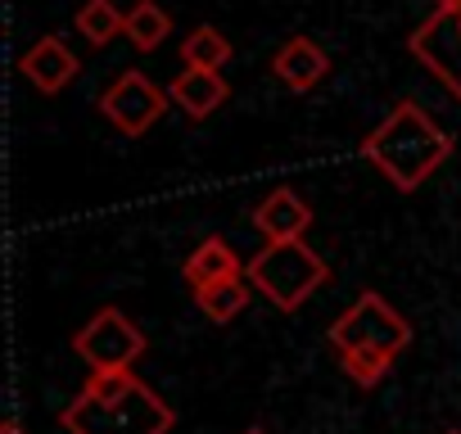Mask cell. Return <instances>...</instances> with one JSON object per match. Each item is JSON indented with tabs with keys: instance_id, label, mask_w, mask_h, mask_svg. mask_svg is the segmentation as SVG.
<instances>
[{
	"instance_id": "cell-11",
	"label": "cell",
	"mask_w": 461,
	"mask_h": 434,
	"mask_svg": "<svg viewBox=\"0 0 461 434\" xmlns=\"http://www.w3.org/2000/svg\"><path fill=\"white\" fill-rule=\"evenodd\" d=\"M226 95H230L226 77H221V73H203V68H185V73H176L172 86H167V100H172L185 118H194V122H203L208 113H217V109L226 104Z\"/></svg>"
},
{
	"instance_id": "cell-3",
	"label": "cell",
	"mask_w": 461,
	"mask_h": 434,
	"mask_svg": "<svg viewBox=\"0 0 461 434\" xmlns=\"http://www.w3.org/2000/svg\"><path fill=\"white\" fill-rule=\"evenodd\" d=\"M245 281L254 290H263L281 312H299L326 281H330V263L308 245V240H285V245H263L249 267Z\"/></svg>"
},
{
	"instance_id": "cell-4",
	"label": "cell",
	"mask_w": 461,
	"mask_h": 434,
	"mask_svg": "<svg viewBox=\"0 0 461 434\" xmlns=\"http://www.w3.org/2000/svg\"><path fill=\"white\" fill-rule=\"evenodd\" d=\"M330 344H335L339 353H362V348H366V353H389V357H398V353L411 344V326H407V317H402L398 308H389L384 294L362 290V299H357L348 312L335 317Z\"/></svg>"
},
{
	"instance_id": "cell-20",
	"label": "cell",
	"mask_w": 461,
	"mask_h": 434,
	"mask_svg": "<svg viewBox=\"0 0 461 434\" xmlns=\"http://www.w3.org/2000/svg\"><path fill=\"white\" fill-rule=\"evenodd\" d=\"M245 434H267V429H245Z\"/></svg>"
},
{
	"instance_id": "cell-10",
	"label": "cell",
	"mask_w": 461,
	"mask_h": 434,
	"mask_svg": "<svg viewBox=\"0 0 461 434\" xmlns=\"http://www.w3.org/2000/svg\"><path fill=\"white\" fill-rule=\"evenodd\" d=\"M272 73H276V82L281 86H290V91H312L317 82H326V73H330V55L312 41V37H290L276 55H272Z\"/></svg>"
},
{
	"instance_id": "cell-19",
	"label": "cell",
	"mask_w": 461,
	"mask_h": 434,
	"mask_svg": "<svg viewBox=\"0 0 461 434\" xmlns=\"http://www.w3.org/2000/svg\"><path fill=\"white\" fill-rule=\"evenodd\" d=\"M434 10H443V14H452V10H461V0H434Z\"/></svg>"
},
{
	"instance_id": "cell-14",
	"label": "cell",
	"mask_w": 461,
	"mask_h": 434,
	"mask_svg": "<svg viewBox=\"0 0 461 434\" xmlns=\"http://www.w3.org/2000/svg\"><path fill=\"white\" fill-rule=\"evenodd\" d=\"M167 28H172V19H167V10L158 5V0H136V5L127 10V41L136 46V50H158L163 46V37H167Z\"/></svg>"
},
{
	"instance_id": "cell-16",
	"label": "cell",
	"mask_w": 461,
	"mask_h": 434,
	"mask_svg": "<svg viewBox=\"0 0 461 434\" xmlns=\"http://www.w3.org/2000/svg\"><path fill=\"white\" fill-rule=\"evenodd\" d=\"M194 303H199V312H203L208 321L226 326V321H236V317L245 312V303H249V281L240 276V281H221V285L194 290Z\"/></svg>"
},
{
	"instance_id": "cell-1",
	"label": "cell",
	"mask_w": 461,
	"mask_h": 434,
	"mask_svg": "<svg viewBox=\"0 0 461 434\" xmlns=\"http://www.w3.org/2000/svg\"><path fill=\"white\" fill-rule=\"evenodd\" d=\"M447 154L452 136L416 100H398L362 140V158L402 194H411L434 167H443Z\"/></svg>"
},
{
	"instance_id": "cell-8",
	"label": "cell",
	"mask_w": 461,
	"mask_h": 434,
	"mask_svg": "<svg viewBox=\"0 0 461 434\" xmlns=\"http://www.w3.org/2000/svg\"><path fill=\"white\" fill-rule=\"evenodd\" d=\"M19 73H23L41 95H59V91L82 73V64H77V55H73L59 37H41V41H32V46L23 50Z\"/></svg>"
},
{
	"instance_id": "cell-13",
	"label": "cell",
	"mask_w": 461,
	"mask_h": 434,
	"mask_svg": "<svg viewBox=\"0 0 461 434\" xmlns=\"http://www.w3.org/2000/svg\"><path fill=\"white\" fill-rule=\"evenodd\" d=\"M226 59H230V37H226V32H217L212 23H199V28L185 32V41H181V64H185V68L221 73Z\"/></svg>"
},
{
	"instance_id": "cell-2",
	"label": "cell",
	"mask_w": 461,
	"mask_h": 434,
	"mask_svg": "<svg viewBox=\"0 0 461 434\" xmlns=\"http://www.w3.org/2000/svg\"><path fill=\"white\" fill-rule=\"evenodd\" d=\"M176 411L140 375H91L59 411L68 434H167Z\"/></svg>"
},
{
	"instance_id": "cell-5",
	"label": "cell",
	"mask_w": 461,
	"mask_h": 434,
	"mask_svg": "<svg viewBox=\"0 0 461 434\" xmlns=\"http://www.w3.org/2000/svg\"><path fill=\"white\" fill-rule=\"evenodd\" d=\"M73 353L91 366V375H127L145 353V330L122 308H100L73 335Z\"/></svg>"
},
{
	"instance_id": "cell-15",
	"label": "cell",
	"mask_w": 461,
	"mask_h": 434,
	"mask_svg": "<svg viewBox=\"0 0 461 434\" xmlns=\"http://www.w3.org/2000/svg\"><path fill=\"white\" fill-rule=\"evenodd\" d=\"M77 32L91 41V46H109L113 37L127 32V10H118L113 0H86V5L77 10Z\"/></svg>"
},
{
	"instance_id": "cell-21",
	"label": "cell",
	"mask_w": 461,
	"mask_h": 434,
	"mask_svg": "<svg viewBox=\"0 0 461 434\" xmlns=\"http://www.w3.org/2000/svg\"><path fill=\"white\" fill-rule=\"evenodd\" d=\"M447 434H461V429H447Z\"/></svg>"
},
{
	"instance_id": "cell-17",
	"label": "cell",
	"mask_w": 461,
	"mask_h": 434,
	"mask_svg": "<svg viewBox=\"0 0 461 434\" xmlns=\"http://www.w3.org/2000/svg\"><path fill=\"white\" fill-rule=\"evenodd\" d=\"M344 357V371H348V380H357L362 389H371V384H380L384 375H389V366H393V357L389 353H339Z\"/></svg>"
},
{
	"instance_id": "cell-6",
	"label": "cell",
	"mask_w": 461,
	"mask_h": 434,
	"mask_svg": "<svg viewBox=\"0 0 461 434\" xmlns=\"http://www.w3.org/2000/svg\"><path fill=\"white\" fill-rule=\"evenodd\" d=\"M167 91L163 86H154L145 73H122L104 95H100V109H104V118L122 131V136H145L163 113H167Z\"/></svg>"
},
{
	"instance_id": "cell-12",
	"label": "cell",
	"mask_w": 461,
	"mask_h": 434,
	"mask_svg": "<svg viewBox=\"0 0 461 434\" xmlns=\"http://www.w3.org/2000/svg\"><path fill=\"white\" fill-rule=\"evenodd\" d=\"M245 276V263L236 258V249H230L226 240L208 236L199 240V249L185 258V281L194 290H208V285H221V281H240Z\"/></svg>"
},
{
	"instance_id": "cell-9",
	"label": "cell",
	"mask_w": 461,
	"mask_h": 434,
	"mask_svg": "<svg viewBox=\"0 0 461 434\" xmlns=\"http://www.w3.org/2000/svg\"><path fill=\"white\" fill-rule=\"evenodd\" d=\"M254 227L263 231L267 245H285V240H303L312 227V208L294 194V190H272L258 208H254Z\"/></svg>"
},
{
	"instance_id": "cell-7",
	"label": "cell",
	"mask_w": 461,
	"mask_h": 434,
	"mask_svg": "<svg viewBox=\"0 0 461 434\" xmlns=\"http://www.w3.org/2000/svg\"><path fill=\"white\" fill-rule=\"evenodd\" d=\"M407 50L461 100V10H452V14L434 10V14L407 37Z\"/></svg>"
},
{
	"instance_id": "cell-18",
	"label": "cell",
	"mask_w": 461,
	"mask_h": 434,
	"mask_svg": "<svg viewBox=\"0 0 461 434\" xmlns=\"http://www.w3.org/2000/svg\"><path fill=\"white\" fill-rule=\"evenodd\" d=\"M0 434H28V429H23V425H19V420H14V416H10V420H5V425H0Z\"/></svg>"
}]
</instances>
